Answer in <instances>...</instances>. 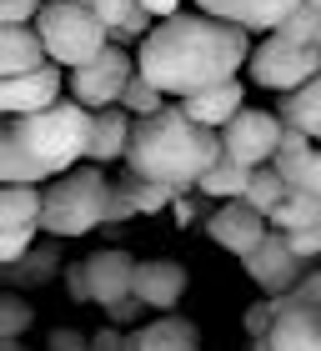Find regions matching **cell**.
<instances>
[{
  "instance_id": "cell-40",
  "label": "cell",
  "mask_w": 321,
  "mask_h": 351,
  "mask_svg": "<svg viewBox=\"0 0 321 351\" xmlns=\"http://www.w3.org/2000/svg\"><path fill=\"white\" fill-rule=\"evenodd\" d=\"M66 291H71V301H91V281H86V261H75V266H66Z\"/></svg>"
},
{
  "instance_id": "cell-13",
  "label": "cell",
  "mask_w": 321,
  "mask_h": 351,
  "mask_svg": "<svg viewBox=\"0 0 321 351\" xmlns=\"http://www.w3.org/2000/svg\"><path fill=\"white\" fill-rule=\"evenodd\" d=\"M136 266L126 251L106 246V251H91L86 256V281H91V301L95 306H116V301L136 296Z\"/></svg>"
},
{
  "instance_id": "cell-31",
  "label": "cell",
  "mask_w": 321,
  "mask_h": 351,
  "mask_svg": "<svg viewBox=\"0 0 321 351\" xmlns=\"http://www.w3.org/2000/svg\"><path fill=\"white\" fill-rule=\"evenodd\" d=\"M30 306L21 296H0V341H21V331H30Z\"/></svg>"
},
{
  "instance_id": "cell-47",
  "label": "cell",
  "mask_w": 321,
  "mask_h": 351,
  "mask_svg": "<svg viewBox=\"0 0 321 351\" xmlns=\"http://www.w3.org/2000/svg\"><path fill=\"white\" fill-rule=\"evenodd\" d=\"M311 5H321V0H311Z\"/></svg>"
},
{
  "instance_id": "cell-45",
  "label": "cell",
  "mask_w": 321,
  "mask_h": 351,
  "mask_svg": "<svg viewBox=\"0 0 321 351\" xmlns=\"http://www.w3.org/2000/svg\"><path fill=\"white\" fill-rule=\"evenodd\" d=\"M0 351H25L21 341H0Z\"/></svg>"
},
{
  "instance_id": "cell-7",
  "label": "cell",
  "mask_w": 321,
  "mask_h": 351,
  "mask_svg": "<svg viewBox=\"0 0 321 351\" xmlns=\"http://www.w3.org/2000/svg\"><path fill=\"white\" fill-rule=\"evenodd\" d=\"M136 81V60L121 51V45H106L101 56L91 60V66H80L66 75L71 86V101H80L86 110H106V106H121L126 86Z\"/></svg>"
},
{
  "instance_id": "cell-42",
  "label": "cell",
  "mask_w": 321,
  "mask_h": 351,
  "mask_svg": "<svg viewBox=\"0 0 321 351\" xmlns=\"http://www.w3.org/2000/svg\"><path fill=\"white\" fill-rule=\"evenodd\" d=\"M296 191H311V196H321V146H316V156L307 161V171H301V181H296Z\"/></svg>"
},
{
  "instance_id": "cell-39",
  "label": "cell",
  "mask_w": 321,
  "mask_h": 351,
  "mask_svg": "<svg viewBox=\"0 0 321 351\" xmlns=\"http://www.w3.org/2000/svg\"><path fill=\"white\" fill-rule=\"evenodd\" d=\"M241 5H246V0H196V10L216 15V21H241Z\"/></svg>"
},
{
  "instance_id": "cell-8",
  "label": "cell",
  "mask_w": 321,
  "mask_h": 351,
  "mask_svg": "<svg viewBox=\"0 0 321 351\" xmlns=\"http://www.w3.org/2000/svg\"><path fill=\"white\" fill-rule=\"evenodd\" d=\"M281 136H286V121L276 116V110H241V116L221 131V146H226L231 161L241 166H271L276 161V151H281Z\"/></svg>"
},
{
  "instance_id": "cell-5",
  "label": "cell",
  "mask_w": 321,
  "mask_h": 351,
  "mask_svg": "<svg viewBox=\"0 0 321 351\" xmlns=\"http://www.w3.org/2000/svg\"><path fill=\"white\" fill-rule=\"evenodd\" d=\"M36 30H40L45 51H51V60L60 71H80L106 45H116L110 30L101 25V15H95V5H80V0H45L40 15H36Z\"/></svg>"
},
{
  "instance_id": "cell-41",
  "label": "cell",
  "mask_w": 321,
  "mask_h": 351,
  "mask_svg": "<svg viewBox=\"0 0 321 351\" xmlns=\"http://www.w3.org/2000/svg\"><path fill=\"white\" fill-rule=\"evenodd\" d=\"M91 351H131V337H121L116 326H106V331L91 337Z\"/></svg>"
},
{
  "instance_id": "cell-11",
  "label": "cell",
  "mask_w": 321,
  "mask_h": 351,
  "mask_svg": "<svg viewBox=\"0 0 321 351\" xmlns=\"http://www.w3.org/2000/svg\"><path fill=\"white\" fill-rule=\"evenodd\" d=\"M60 66L51 60L45 71H30V75H15V81H0V110H5V121L15 116H36V110H51L60 106Z\"/></svg>"
},
{
  "instance_id": "cell-25",
  "label": "cell",
  "mask_w": 321,
  "mask_h": 351,
  "mask_svg": "<svg viewBox=\"0 0 321 351\" xmlns=\"http://www.w3.org/2000/svg\"><path fill=\"white\" fill-rule=\"evenodd\" d=\"M316 156V141L307 136V131H292V125H286V136H281V151H276V166L286 181H292V191H296V181H301V171H307V161Z\"/></svg>"
},
{
  "instance_id": "cell-32",
  "label": "cell",
  "mask_w": 321,
  "mask_h": 351,
  "mask_svg": "<svg viewBox=\"0 0 321 351\" xmlns=\"http://www.w3.org/2000/svg\"><path fill=\"white\" fill-rule=\"evenodd\" d=\"M36 231H40V226H15V231H0V261H5V266L25 261L30 251H36Z\"/></svg>"
},
{
  "instance_id": "cell-2",
  "label": "cell",
  "mask_w": 321,
  "mask_h": 351,
  "mask_svg": "<svg viewBox=\"0 0 321 351\" xmlns=\"http://www.w3.org/2000/svg\"><path fill=\"white\" fill-rule=\"evenodd\" d=\"M91 121L95 110L80 101H60L36 116H15L0 131V186H40L71 176L80 156H91Z\"/></svg>"
},
{
  "instance_id": "cell-33",
  "label": "cell",
  "mask_w": 321,
  "mask_h": 351,
  "mask_svg": "<svg viewBox=\"0 0 321 351\" xmlns=\"http://www.w3.org/2000/svg\"><path fill=\"white\" fill-rule=\"evenodd\" d=\"M276 311H281V301H276V296H271V301H256V306H246V337H251V341L271 337V326H276Z\"/></svg>"
},
{
  "instance_id": "cell-3",
  "label": "cell",
  "mask_w": 321,
  "mask_h": 351,
  "mask_svg": "<svg viewBox=\"0 0 321 351\" xmlns=\"http://www.w3.org/2000/svg\"><path fill=\"white\" fill-rule=\"evenodd\" d=\"M226 146H221V131L191 121L186 106H166L160 116L136 121L131 131V151H126V171L141 176V181H160L176 191H196L201 176L211 171Z\"/></svg>"
},
{
  "instance_id": "cell-35",
  "label": "cell",
  "mask_w": 321,
  "mask_h": 351,
  "mask_svg": "<svg viewBox=\"0 0 321 351\" xmlns=\"http://www.w3.org/2000/svg\"><path fill=\"white\" fill-rule=\"evenodd\" d=\"M281 236H286V246H292L301 261H316V256H321V226H307V231H281Z\"/></svg>"
},
{
  "instance_id": "cell-28",
  "label": "cell",
  "mask_w": 321,
  "mask_h": 351,
  "mask_svg": "<svg viewBox=\"0 0 321 351\" xmlns=\"http://www.w3.org/2000/svg\"><path fill=\"white\" fill-rule=\"evenodd\" d=\"M121 110H131L136 121H146V116H160V110H166V95H160L151 81L136 75V81L126 86V95H121Z\"/></svg>"
},
{
  "instance_id": "cell-26",
  "label": "cell",
  "mask_w": 321,
  "mask_h": 351,
  "mask_svg": "<svg viewBox=\"0 0 321 351\" xmlns=\"http://www.w3.org/2000/svg\"><path fill=\"white\" fill-rule=\"evenodd\" d=\"M121 186H126V191L136 196V211H141V216H160L166 206H176V196H181L176 186H160V181H141V176H131V171H126V181H121Z\"/></svg>"
},
{
  "instance_id": "cell-30",
  "label": "cell",
  "mask_w": 321,
  "mask_h": 351,
  "mask_svg": "<svg viewBox=\"0 0 321 351\" xmlns=\"http://www.w3.org/2000/svg\"><path fill=\"white\" fill-rule=\"evenodd\" d=\"M56 261H60V256H56L51 246H45V251H30L25 261L5 266V281H15V286H21V281H45V276H56V271H51Z\"/></svg>"
},
{
  "instance_id": "cell-20",
  "label": "cell",
  "mask_w": 321,
  "mask_h": 351,
  "mask_svg": "<svg viewBox=\"0 0 321 351\" xmlns=\"http://www.w3.org/2000/svg\"><path fill=\"white\" fill-rule=\"evenodd\" d=\"M40 216H45V191L40 186H0V231L40 226Z\"/></svg>"
},
{
  "instance_id": "cell-48",
  "label": "cell",
  "mask_w": 321,
  "mask_h": 351,
  "mask_svg": "<svg viewBox=\"0 0 321 351\" xmlns=\"http://www.w3.org/2000/svg\"><path fill=\"white\" fill-rule=\"evenodd\" d=\"M40 5H45V0H40Z\"/></svg>"
},
{
  "instance_id": "cell-1",
  "label": "cell",
  "mask_w": 321,
  "mask_h": 351,
  "mask_svg": "<svg viewBox=\"0 0 321 351\" xmlns=\"http://www.w3.org/2000/svg\"><path fill=\"white\" fill-rule=\"evenodd\" d=\"M251 30L236 21H216V15H171L156 21V30L136 51V75L151 81L160 95L191 101L206 86L236 81V71L251 60Z\"/></svg>"
},
{
  "instance_id": "cell-36",
  "label": "cell",
  "mask_w": 321,
  "mask_h": 351,
  "mask_svg": "<svg viewBox=\"0 0 321 351\" xmlns=\"http://www.w3.org/2000/svg\"><path fill=\"white\" fill-rule=\"evenodd\" d=\"M45 351H91V337L86 331H71V326H56L45 337Z\"/></svg>"
},
{
  "instance_id": "cell-9",
  "label": "cell",
  "mask_w": 321,
  "mask_h": 351,
  "mask_svg": "<svg viewBox=\"0 0 321 351\" xmlns=\"http://www.w3.org/2000/svg\"><path fill=\"white\" fill-rule=\"evenodd\" d=\"M206 236H211L221 251H231V256L246 261L251 251L271 236V221L256 211V206H246V201H221V211L206 216Z\"/></svg>"
},
{
  "instance_id": "cell-15",
  "label": "cell",
  "mask_w": 321,
  "mask_h": 351,
  "mask_svg": "<svg viewBox=\"0 0 321 351\" xmlns=\"http://www.w3.org/2000/svg\"><path fill=\"white\" fill-rule=\"evenodd\" d=\"M136 296L146 301L151 311H171L176 301L186 296V266L181 261H141L136 266Z\"/></svg>"
},
{
  "instance_id": "cell-22",
  "label": "cell",
  "mask_w": 321,
  "mask_h": 351,
  "mask_svg": "<svg viewBox=\"0 0 321 351\" xmlns=\"http://www.w3.org/2000/svg\"><path fill=\"white\" fill-rule=\"evenodd\" d=\"M307 226H321V196L292 191V196L271 211V231H307Z\"/></svg>"
},
{
  "instance_id": "cell-43",
  "label": "cell",
  "mask_w": 321,
  "mask_h": 351,
  "mask_svg": "<svg viewBox=\"0 0 321 351\" xmlns=\"http://www.w3.org/2000/svg\"><path fill=\"white\" fill-rule=\"evenodd\" d=\"M141 10H151L156 21H171V15H181V0H141Z\"/></svg>"
},
{
  "instance_id": "cell-19",
  "label": "cell",
  "mask_w": 321,
  "mask_h": 351,
  "mask_svg": "<svg viewBox=\"0 0 321 351\" xmlns=\"http://www.w3.org/2000/svg\"><path fill=\"white\" fill-rule=\"evenodd\" d=\"M276 116L292 125V131H307L316 146H321V75H316V81H307L301 90L281 95V110H276Z\"/></svg>"
},
{
  "instance_id": "cell-21",
  "label": "cell",
  "mask_w": 321,
  "mask_h": 351,
  "mask_svg": "<svg viewBox=\"0 0 321 351\" xmlns=\"http://www.w3.org/2000/svg\"><path fill=\"white\" fill-rule=\"evenodd\" d=\"M251 166H241V161H231V156H221V161L201 176V196H211V201H246V191H251Z\"/></svg>"
},
{
  "instance_id": "cell-12",
  "label": "cell",
  "mask_w": 321,
  "mask_h": 351,
  "mask_svg": "<svg viewBox=\"0 0 321 351\" xmlns=\"http://www.w3.org/2000/svg\"><path fill=\"white\" fill-rule=\"evenodd\" d=\"M281 301L276 311V326L271 337L256 341V351H321V306H301V301Z\"/></svg>"
},
{
  "instance_id": "cell-10",
  "label": "cell",
  "mask_w": 321,
  "mask_h": 351,
  "mask_svg": "<svg viewBox=\"0 0 321 351\" xmlns=\"http://www.w3.org/2000/svg\"><path fill=\"white\" fill-rule=\"evenodd\" d=\"M246 276L261 286L266 296H292L296 286H301V276H307V261H301L296 251L286 246L281 231H271L266 241L246 256Z\"/></svg>"
},
{
  "instance_id": "cell-46",
  "label": "cell",
  "mask_w": 321,
  "mask_h": 351,
  "mask_svg": "<svg viewBox=\"0 0 321 351\" xmlns=\"http://www.w3.org/2000/svg\"><path fill=\"white\" fill-rule=\"evenodd\" d=\"M80 5H95V0H80Z\"/></svg>"
},
{
  "instance_id": "cell-16",
  "label": "cell",
  "mask_w": 321,
  "mask_h": 351,
  "mask_svg": "<svg viewBox=\"0 0 321 351\" xmlns=\"http://www.w3.org/2000/svg\"><path fill=\"white\" fill-rule=\"evenodd\" d=\"M131 131H136V116H131V110H121V106L95 110V121H91V161H95V166L126 161V151H131Z\"/></svg>"
},
{
  "instance_id": "cell-14",
  "label": "cell",
  "mask_w": 321,
  "mask_h": 351,
  "mask_svg": "<svg viewBox=\"0 0 321 351\" xmlns=\"http://www.w3.org/2000/svg\"><path fill=\"white\" fill-rule=\"evenodd\" d=\"M45 66H51V51H45L36 25H0V81H15V75Z\"/></svg>"
},
{
  "instance_id": "cell-34",
  "label": "cell",
  "mask_w": 321,
  "mask_h": 351,
  "mask_svg": "<svg viewBox=\"0 0 321 351\" xmlns=\"http://www.w3.org/2000/svg\"><path fill=\"white\" fill-rule=\"evenodd\" d=\"M40 0H0V25H36Z\"/></svg>"
},
{
  "instance_id": "cell-27",
  "label": "cell",
  "mask_w": 321,
  "mask_h": 351,
  "mask_svg": "<svg viewBox=\"0 0 321 351\" xmlns=\"http://www.w3.org/2000/svg\"><path fill=\"white\" fill-rule=\"evenodd\" d=\"M271 36L296 40V45H316V51H321V5H311V0H307V5H301L281 30H271Z\"/></svg>"
},
{
  "instance_id": "cell-29",
  "label": "cell",
  "mask_w": 321,
  "mask_h": 351,
  "mask_svg": "<svg viewBox=\"0 0 321 351\" xmlns=\"http://www.w3.org/2000/svg\"><path fill=\"white\" fill-rule=\"evenodd\" d=\"M95 15H101V25L110 30V40H121L126 25L141 15V0H95Z\"/></svg>"
},
{
  "instance_id": "cell-23",
  "label": "cell",
  "mask_w": 321,
  "mask_h": 351,
  "mask_svg": "<svg viewBox=\"0 0 321 351\" xmlns=\"http://www.w3.org/2000/svg\"><path fill=\"white\" fill-rule=\"evenodd\" d=\"M292 196V181L276 171V166H256V176H251V191H246V206H256L266 221H271V211Z\"/></svg>"
},
{
  "instance_id": "cell-18",
  "label": "cell",
  "mask_w": 321,
  "mask_h": 351,
  "mask_svg": "<svg viewBox=\"0 0 321 351\" xmlns=\"http://www.w3.org/2000/svg\"><path fill=\"white\" fill-rule=\"evenodd\" d=\"M131 351H201V337L186 316H160L131 331Z\"/></svg>"
},
{
  "instance_id": "cell-44",
  "label": "cell",
  "mask_w": 321,
  "mask_h": 351,
  "mask_svg": "<svg viewBox=\"0 0 321 351\" xmlns=\"http://www.w3.org/2000/svg\"><path fill=\"white\" fill-rule=\"evenodd\" d=\"M171 211H176V221H181V226H191V221L201 216V206H196V201H191L186 191H181V196H176V206H171Z\"/></svg>"
},
{
  "instance_id": "cell-6",
  "label": "cell",
  "mask_w": 321,
  "mask_h": 351,
  "mask_svg": "<svg viewBox=\"0 0 321 351\" xmlns=\"http://www.w3.org/2000/svg\"><path fill=\"white\" fill-rule=\"evenodd\" d=\"M246 71H251V81L261 86V90L292 95V90H301L307 81H316V75H321V51H316V45H296V40L266 36V40L251 51Z\"/></svg>"
},
{
  "instance_id": "cell-37",
  "label": "cell",
  "mask_w": 321,
  "mask_h": 351,
  "mask_svg": "<svg viewBox=\"0 0 321 351\" xmlns=\"http://www.w3.org/2000/svg\"><path fill=\"white\" fill-rule=\"evenodd\" d=\"M141 311H151V306H146V301H141V296H126V301H116V306H106V316H110V322H116V326H131V322H136Z\"/></svg>"
},
{
  "instance_id": "cell-4",
  "label": "cell",
  "mask_w": 321,
  "mask_h": 351,
  "mask_svg": "<svg viewBox=\"0 0 321 351\" xmlns=\"http://www.w3.org/2000/svg\"><path fill=\"white\" fill-rule=\"evenodd\" d=\"M110 191L116 186L101 176V166H75L71 176H56L51 191H45L40 231H51V236H86L95 226H106Z\"/></svg>"
},
{
  "instance_id": "cell-17",
  "label": "cell",
  "mask_w": 321,
  "mask_h": 351,
  "mask_svg": "<svg viewBox=\"0 0 321 351\" xmlns=\"http://www.w3.org/2000/svg\"><path fill=\"white\" fill-rule=\"evenodd\" d=\"M181 106H186L191 121L211 125V131H226L241 110H246V90H241V81H221V86H206L201 95H191Z\"/></svg>"
},
{
  "instance_id": "cell-24",
  "label": "cell",
  "mask_w": 321,
  "mask_h": 351,
  "mask_svg": "<svg viewBox=\"0 0 321 351\" xmlns=\"http://www.w3.org/2000/svg\"><path fill=\"white\" fill-rule=\"evenodd\" d=\"M301 5H307V0H246L236 25H246V30H281Z\"/></svg>"
},
{
  "instance_id": "cell-38",
  "label": "cell",
  "mask_w": 321,
  "mask_h": 351,
  "mask_svg": "<svg viewBox=\"0 0 321 351\" xmlns=\"http://www.w3.org/2000/svg\"><path fill=\"white\" fill-rule=\"evenodd\" d=\"M286 301H301V306H321V271H307V276H301V286Z\"/></svg>"
}]
</instances>
